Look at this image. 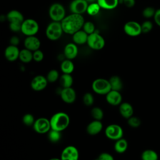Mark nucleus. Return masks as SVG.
<instances>
[{
	"label": "nucleus",
	"instance_id": "nucleus-14",
	"mask_svg": "<svg viewBox=\"0 0 160 160\" xmlns=\"http://www.w3.org/2000/svg\"><path fill=\"white\" fill-rule=\"evenodd\" d=\"M59 94L62 101L66 104H72L76 99V91L72 87L62 88Z\"/></svg>",
	"mask_w": 160,
	"mask_h": 160
},
{
	"label": "nucleus",
	"instance_id": "nucleus-6",
	"mask_svg": "<svg viewBox=\"0 0 160 160\" xmlns=\"http://www.w3.org/2000/svg\"><path fill=\"white\" fill-rule=\"evenodd\" d=\"M38 22L34 19L28 18L24 20L21 24V32L26 36H35L39 31Z\"/></svg>",
	"mask_w": 160,
	"mask_h": 160
},
{
	"label": "nucleus",
	"instance_id": "nucleus-32",
	"mask_svg": "<svg viewBox=\"0 0 160 160\" xmlns=\"http://www.w3.org/2000/svg\"><path fill=\"white\" fill-rule=\"evenodd\" d=\"M91 115L93 119L101 121L104 117V112L101 108L96 106L91 109Z\"/></svg>",
	"mask_w": 160,
	"mask_h": 160
},
{
	"label": "nucleus",
	"instance_id": "nucleus-7",
	"mask_svg": "<svg viewBox=\"0 0 160 160\" xmlns=\"http://www.w3.org/2000/svg\"><path fill=\"white\" fill-rule=\"evenodd\" d=\"M105 43L104 38L98 32L95 31L94 32L88 35L86 44L91 49L99 51L104 48Z\"/></svg>",
	"mask_w": 160,
	"mask_h": 160
},
{
	"label": "nucleus",
	"instance_id": "nucleus-9",
	"mask_svg": "<svg viewBox=\"0 0 160 160\" xmlns=\"http://www.w3.org/2000/svg\"><path fill=\"white\" fill-rule=\"evenodd\" d=\"M32 128L34 131L38 134L48 133L51 129L50 120L44 117L39 118L36 119Z\"/></svg>",
	"mask_w": 160,
	"mask_h": 160
},
{
	"label": "nucleus",
	"instance_id": "nucleus-35",
	"mask_svg": "<svg viewBox=\"0 0 160 160\" xmlns=\"http://www.w3.org/2000/svg\"><path fill=\"white\" fill-rule=\"evenodd\" d=\"M82 102L86 106H91L94 102V98L92 93L86 92L82 96Z\"/></svg>",
	"mask_w": 160,
	"mask_h": 160
},
{
	"label": "nucleus",
	"instance_id": "nucleus-46",
	"mask_svg": "<svg viewBox=\"0 0 160 160\" xmlns=\"http://www.w3.org/2000/svg\"><path fill=\"white\" fill-rule=\"evenodd\" d=\"M88 3H91V2H96L97 0H86Z\"/></svg>",
	"mask_w": 160,
	"mask_h": 160
},
{
	"label": "nucleus",
	"instance_id": "nucleus-47",
	"mask_svg": "<svg viewBox=\"0 0 160 160\" xmlns=\"http://www.w3.org/2000/svg\"><path fill=\"white\" fill-rule=\"evenodd\" d=\"M49 160H61V158H52L51 159H49Z\"/></svg>",
	"mask_w": 160,
	"mask_h": 160
},
{
	"label": "nucleus",
	"instance_id": "nucleus-24",
	"mask_svg": "<svg viewBox=\"0 0 160 160\" xmlns=\"http://www.w3.org/2000/svg\"><path fill=\"white\" fill-rule=\"evenodd\" d=\"M60 69L63 74H71L74 70V64L72 60L65 59H64L60 65Z\"/></svg>",
	"mask_w": 160,
	"mask_h": 160
},
{
	"label": "nucleus",
	"instance_id": "nucleus-19",
	"mask_svg": "<svg viewBox=\"0 0 160 160\" xmlns=\"http://www.w3.org/2000/svg\"><path fill=\"white\" fill-rule=\"evenodd\" d=\"M103 129V124L101 121L93 120L90 122L86 127V132L91 136H95L101 132Z\"/></svg>",
	"mask_w": 160,
	"mask_h": 160
},
{
	"label": "nucleus",
	"instance_id": "nucleus-28",
	"mask_svg": "<svg viewBox=\"0 0 160 160\" xmlns=\"http://www.w3.org/2000/svg\"><path fill=\"white\" fill-rule=\"evenodd\" d=\"M109 81L112 90L120 91L122 88V81L121 78L117 75L112 76L109 79Z\"/></svg>",
	"mask_w": 160,
	"mask_h": 160
},
{
	"label": "nucleus",
	"instance_id": "nucleus-40",
	"mask_svg": "<svg viewBox=\"0 0 160 160\" xmlns=\"http://www.w3.org/2000/svg\"><path fill=\"white\" fill-rule=\"evenodd\" d=\"M21 22H9V28L12 32H20L21 30Z\"/></svg>",
	"mask_w": 160,
	"mask_h": 160
},
{
	"label": "nucleus",
	"instance_id": "nucleus-4",
	"mask_svg": "<svg viewBox=\"0 0 160 160\" xmlns=\"http://www.w3.org/2000/svg\"><path fill=\"white\" fill-rule=\"evenodd\" d=\"M94 92L99 95H106L111 90V87L109 79L99 78L94 79L91 84Z\"/></svg>",
	"mask_w": 160,
	"mask_h": 160
},
{
	"label": "nucleus",
	"instance_id": "nucleus-20",
	"mask_svg": "<svg viewBox=\"0 0 160 160\" xmlns=\"http://www.w3.org/2000/svg\"><path fill=\"white\" fill-rule=\"evenodd\" d=\"M119 112L122 118L128 119L133 116L134 109L129 102H122L119 106Z\"/></svg>",
	"mask_w": 160,
	"mask_h": 160
},
{
	"label": "nucleus",
	"instance_id": "nucleus-5",
	"mask_svg": "<svg viewBox=\"0 0 160 160\" xmlns=\"http://www.w3.org/2000/svg\"><path fill=\"white\" fill-rule=\"evenodd\" d=\"M48 14L52 21L56 22H61L66 16L64 6L59 2H54L50 6Z\"/></svg>",
	"mask_w": 160,
	"mask_h": 160
},
{
	"label": "nucleus",
	"instance_id": "nucleus-2",
	"mask_svg": "<svg viewBox=\"0 0 160 160\" xmlns=\"http://www.w3.org/2000/svg\"><path fill=\"white\" fill-rule=\"evenodd\" d=\"M51 128L60 132L64 131L70 124V118L65 112L54 113L50 118Z\"/></svg>",
	"mask_w": 160,
	"mask_h": 160
},
{
	"label": "nucleus",
	"instance_id": "nucleus-1",
	"mask_svg": "<svg viewBox=\"0 0 160 160\" xmlns=\"http://www.w3.org/2000/svg\"><path fill=\"white\" fill-rule=\"evenodd\" d=\"M85 22L84 18L82 14L71 13L61 22L64 33L69 35H72L76 32L82 29Z\"/></svg>",
	"mask_w": 160,
	"mask_h": 160
},
{
	"label": "nucleus",
	"instance_id": "nucleus-17",
	"mask_svg": "<svg viewBox=\"0 0 160 160\" xmlns=\"http://www.w3.org/2000/svg\"><path fill=\"white\" fill-rule=\"evenodd\" d=\"M20 50L18 46L9 44L4 50V57L10 62H14L19 59Z\"/></svg>",
	"mask_w": 160,
	"mask_h": 160
},
{
	"label": "nucleus",
	"instance_id": "nucleus-37",
	"mask_svg": "<svg viewBox=\"0 0 160 160\" xmlns=\"http://www.w3.org/2000/svg\"><path fill=\"white\" fill-rule=\"evenodd\" d=\"M141 121L138 117L132 116L129 119H128V124L131 128H137L141 125Z\"/></svg>",
	"mask_w": 160,
	"mask_h": 160
},
{
	"label": "nucleus",
	"instance_id": "nucleus-49",
	"mask_svg": "<svg viewBox=\"0 0 160 160\" xmlns=\"http://www.w3.org/2000/svg\"><path fill=\"white\" fill-rule=\"evenodd\" d=\"M121 1H122V0H121Z\"/></svg>",
	"mask_w": 160,
	"mask_h": 160
},
{
	"label": "nucleus",
	"instance_id": "nucleus-11",
	"mask_svg": "<svg viewBox=\"0 0 160 160\" xmlns=\"http://www.w3.org/2000/svg\"><path fill=\"white\" fill-rule=\"evenodd\" d=\"M60 158L61 160H79V151L74 146H68L62 149Z\"/></svg>",
	"mask_w": 160,
	"mask_h": 160
},
{
	"label": "nucleus",
	"instance_id": "nucleus-10",
	"mask_svg": "<svg viewBox=\"0 0 160 160\" xmlns=\"http://www.w3.org/2000/svg\"><path fill=\"white\" fill-rule=\"evenodd\" d=\"M123 30L126 34L131 37H136L142 33L141 25L134 21L126 22L124 25Z\"/></svg>",
	"mask_w": 160,
	"mask_h": 160
},
{
	"label": "nucleus",
	"instance_id": "nucleus-22",
	"mask_svg": "<svg viewBox=\"0 0 160 160\" xmlns=\"http://www.w3.org/2000/svg\"><path fill=\"white\" fill-rule=\"evenodd\" d=\"M6 19L9 22H19L22 23L24 20L22 14L16 9H12L9 11L6 14Z\"/></svg>",
	"mask_w": 160,
	"mask_h": 160
},
{
	"label": "nucleus",
	"instance_id": "nucleus-12",
	"mask_svg": "<svg viewBox=\"0 0 160 160\" xmlns=\"http://www.w3.org/2000/svg\"><path fill=\"white\" fill-rule=\"evenodd\" d=\"M88 4L86 0H72L69 4V10L71 13L82 14L86 12Z\"/></svg>",
	"mask_w": 160,
	"mask_h": 160
},
{
	"label": "nucleus",
	"instance_id": "nucleus-13",
	"mask_svg": "<svg viewBox=\"0 0 160 160\" xmlns=\"http://www.w3.org/2000/svg\"><path fill=\"white\" fill-rule=\"evenodd\" d=\"M48 83V81L46 77L42 75H37L32 79L30 85L34 91H41L47 87Z\"/></svg>",
	"mask_w": 160,
	"mask_h": 160
},
{
	"label": "nucleus",
	"instance_id": "nucleus-44",
	"mask_svg": "<svg viewBox=\"0 0 160 160\" xmlns=\"http://www.w3.org/2000/svg\"><path fill=\"white\" fill-rule=\"evenodd\" d=\"M153 18L156 24L160 27V9L156 10V12Z\"/></svg>",
	"mask_w": 160,
	"mask_h": 160
},
{
	"label": "nucleus",
	"instance_id": "nucleus-30",
	"mask_svg": "<svg viewBox=\"0 0 160 160\" xmlns=\"http://www.w3.org/2000/svg\"><path fill=\"white\" fill-rule=\"evenodd\" d=\"M142 160H158V153L152 149H146L141 154Z\"/></svg>",
	"mask_w": 160,
	"mask_h": 160
},
{
	"label": "nucleus",
	"instance_id": "nucleus-41",
	"mask_svg": "<svg viewBox=\"0 0 160 160\" xmlns=\"http://www.w3.org/2000/svg\"><path fill=\"white\" fill-rule=\"evenodd\" d=\"M44 59V53L40 50H36L33 52V60L37 62H39L42 61Z\"/></svg>",
	"mask_w": 160,
	"mask_h": 160
},
{
	"label": "nucleus",
	"instance_id": "nucleus-18",
	"mask_svg": "<svg viewBox=\"0 0 160 160\" xmlns=\"http://www.w3.org/2000/svg\"><path fill=\"white\" fill-rule=\"evenodd\" d=\"M63 53L66 59L71 60L75 59L78 54V45L73 42L68 43L64 48Z\"/></svg>",
	"mask_w": 160,
	"mask_h": 160
},
{
	"label": "nucleus",
	"instance_id": "nucleus-38",
	"mask_svg": "<svg viewBox=\"0 0 160 160\" xmlns=\"http://www.w3.org/2000/svg\"><path fill=\"white\" fill-rule=\"evenodd\" d=\"M156 12V10L152 7H146L142 11V16L147 19L154 17Z\"/></svg>",
	"mask_w": 160,
	"mask_h": 160
},
{
	"label": "nucleus",
	"instance_id": "nucleus-26",
	"mask_svg": "<svg viewBox=\"0 0 160 160\" xmlns=\"http://www.w3.org/2000/svg\"><path fill=\"white\" fill-rule=\"evenodd\" d=\"M19 59L23 63H29L33 60V52L24 48L20 50Z\"/></svg>",
	"mask_w": 160,
	"mask_h": 160
},
{
	"label": "nucleus",
	"instance_id": "nucleus-43",
	"mask_svg": "<svg viewBox=\"0 0 160 160\" xmlns=\"http://www.w3.org/2000/svg\"><path fill=\"white\" fill-rule=\"evenodd\" d=\"M9 43L11 45L18 46L20 43V39L17 36H13L10 38Z\"/></svg>",
	"mask_w": 160,
	"mask_h": 160
},
{
	"label": "nucleus",
	"instance_id": "nucleus-27",
	"mask_svg": "<svg viewBox=\"0 0 160 160\" xmlns=\"http://www.w3.org/2000/svg\"><path fill=\"white\" fill-rule=\"evenodd\" d=\"M59 84L62 88H71L73 84V78L71 74H63L59 78Z\"/></svg>",
	"mask_w": 160,
	"mask_h": 160
},
{
	"label": "nucleus",
	"instance_id": "nucleus-36",
	"mask_svg": "<svg viewBox=\"0 0 160 160\" xmlns=\"http://www.w3.org/2000/svg\"><path fill=\"white\" fill-rule=\"evenodd\" d=\"M82 29L84 30L88 35H89L96 31V27L92 22L85 21Z\"/></svg>",
	"mask_w": 160,
	"mask_h": 160
},
{
	"label": "nucleus",
	"instance_id": "nucleus-42",
	"mask_svg": "<svg viewBox=\"0 0 160 160\" xmlns=\"http://www.w3.org/2000/svg\"><path fill=\"white\" fill-rule=\"evenodd\" d=\"M98 159L99 160H114V157L109 153L107 152H104L101 153Z\"/></svg>",
	"mask_w": 160,
	"mask_h": 160
},
{
	"label": "nucleus",
	"instance_id": "nucleus-31",
	"mask_svg": "<svg viewBox=\"0 0 160 160\" xmlns=\"http://www.w3.org/2000/svg\"><path fill=\"white\" fill-rule=\"evenodd\" d=\"M62 137L61 132L54 130V129H51L48 132V138L49 141L52 143H57L58 142Z\"/></svg>",
	"mask_w": 160,
	"mask_h": 160
},
{
	"label": "nucleus",
	"instance_id": "nucleus-15",
	"mask_svg": "<svg viewBox=\"0 0 160 160\" xmlns=\"http://www.w3.org/2000/svg\"><path fill=\"white\" fill-rule=\"evenodd\" d=\"M41 41L36 36H26L24 40V46L32 52L39 49L41 47Z\"/></svg>",
	"mask_w": 160,
	"mask_h": 160
},
{
	"label": "nucleus",
	"instance_id": "nucleus-33",
	"mask_svg": "<svg viewBox=\"0 0 160 160\" xmlns=\"http://www.w3.org/2000/svg\"><path fill=\"white\" fill-rule=\"evenodd\" d=\"M59 71L56 69H51L50 70L46 76V78L48 79V82L53 83L59 79Z\"/></svg>",
	"mask_w": 160,
	"mask_h": 160
},
{
	"label": "nucleus",
	"instance_id": "nucleus-21",
	"mask_svg": "<svg viewBox=\"0 0 160 160\" xmlns=\"http://www.w3.org/2000/svg\"><path fill=\"white\" fill-rule=\"evenodd\" d=\"M88 34L82 29H80L72 35V42L77 45H83L87 43Z\"/></svg>",
	"mask_w": 160,
	"mask_h": 160
},
{
	"label": "nucleus",
	"instance_id": "nucleus-23",
	"mask_svg": "<svg viewBox=\"0 0 160 160\" xmlns=\"http://www.w3.org/2000/svg\"><path fill=\"white\" fill-rule=\"evenodd\" d=\"M128 147V142L127 140L123 138L115 141L114 144V151L118 154H122L125 152Z\"/></svg>",
	"mask_w": 160,
	"mask_h": 160
},
{
	"label": "nucleus",
	"instance_id": "nucleus-8",
	"mask_svg": "<svg viewBox=\"0 0 160 160\" xmlns=\"http://www.w3.org/2000/svg\"><path fill=\"white\" fill-rule=\"evenodd\" d=\"M104 134L108 139L112 141H117L123 137L124 131L120 125L111 124L105 128Z\"/></svg>",
	"mask_w": 160,
	"mask_h": 160
},
{
	"label": "nucleus",
	"instance_id": "nucleus-3",
	"mask_svg": "<svg viewBox=\"0 0 160 160\" xmlns=\"http://www.w3.org/2000/svg\"><path fill=\"white\" fill-rule=\"evenodd\" d=\"M46 36L50 41H57L59 39L64 33L61 22L51 21L46 29Z\"/></svg>",
	"mask_w": 160,
	"mask_h": 160
},
{
	"label": "nucleus",
	"instance_id": "nucleus-16",
	"mask_svg": "<svg viewBox=\"0 0 160 160\" xmlns=\"http://www.w3.org/2000/svg\"><path fill=\"white\" fill-rule=\"evenodd\" d=\"M106 100L109 104L113 106H119L122 102V97L120 91L111 89L106 95Z\"/></svg>",
	"mask_w": 160,
	"mask_h": 160
},
{
	"label": "nucleus",
	"instance_id": "nucleus-25",
	"mask_svg": "<svg viewBox=\"0 0 160 160\" xmlns=\"http://www.w3.org/2000/svg\"><path fill=\"white\" fill-rule=\"evenodd\" d=\"M119 0H97L101 9L106 10H112L115 9L118 4Z\"/></svg>",
	"mask_w": 160,
	"mask_h": 160
},
{
	"label": "nucleus",
	"instance_id": "nucleus-48",
	"mask_svg": "<svg viewBox=\"0 0 160 160\" xmlns=\"http://www.w3.org/2000/svg\"><path fill=\"white\" fill-rule=\"evenodd\" d=\"M95 160H99V159H98V158H97V159H95Z\"/></svg>",
	"mask_w": 160,
	"mask_h": 160
},
{
	"label": "nucleus",
	"instance_id": "nucleus-39",
	"mask_svg": "<svg viewBox=\"0 0 160 160\" xmlns=\"http://www.w3.org/2000/svg\"><path fill=\"white\" fill-rule=\"evenodd\" d=\"M141 25L142 33H148L150 32L153 28V25L151 21H148V20L144 21Z\"/></svg>",
	"mask_w": 160,
	"mask_h": 160
},
{
	"label": "nucleus",
	"instance_id": "nucleus-29",
	"mask_svg": "<svg viewBox=\"0 0 160 160\" xmlns=\"http://www.w3.org/2000/svg\"><path fill=\"white\" fill-rule=\"evenodd\" d=\"M101 9V8L100 6L96 1V2L89 3L86 12L88 15L91 16H95L99 13Z\"/></svg>",
	"mask_w": 160,
	"mask_h": 160
},
{
	"label": "nucleus",
	"instance_id": "nucleus-34",
	"mask_svg": "<svg viewBox=\"0 0 160 160\" xmlns=\"http://www.w3.org/2000/svg\"><path fill=\"white\" fill-rule=\"evenodd\" d=\"M22 122L27 126H32L36 119L34 116L31 113H26L22 116Z\"/></svg>",
	"mask_w": 160,
	"mask_h": 160
},
{
	"label": "nucleus",
	"instance_id": "nucleus-45",
	"mask_svg": "<svg viewBox=\"0 0 160 160\" xmlns=\"http://www.w3.org/2000/svg\"><path fill=\"white\" fill-rule=\"evenodd\" d=\"M124 5L128 8H132L135 5V0H122Z\"/></svg>",
	"mask_w": 160,
	"mask_h": 160
}]
</instances>
